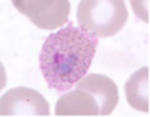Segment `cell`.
<instances>
[{"label": "cell", "instance_id": "cell-1", "mask_svg": "<svg viewBox=\"0 0 150 117\" xmlns=\"http://www.w3.org/2000/svg\"><path fill=\"white\" fill-rule=\"evenodd\" d=\"M98 39L69 23L50 35L39 53V69L50 89L71 90L87 71L96 54Z\"/></svg>", "mask_w": 150, "mask_h": 117}, {"label": "cell", "instance_id": "cell-2", "mask_svg": "<svg viewBox=\"0 0 150 117\" xmlns=\"http://www.w3.org/2000/svg\"><path fill=\"white\" fill-rule=\"evenodd\" d=\"M78 27L96 39L117 35L128 21L123 0H83L77 11Z\"/></svg>", "mask_w": 150, "mask_h": 117}, {"label": "cell", "instance_id": "cell-3", "mask_svg": "<svg viewBox=\"0 0 150 117\" xmlns=\"http://www.w3.org/2000/svg\"><path fill=\"white\" fill-rule=\"evenodd\" d=\"M14 6L36 27L54 30L68 23L71 3L68 0H15Z\"/></svg>", "mask_w": 150, "mask_h": 117}, {"label": "cell", "instance_id": "cell-4", "mask_svg": "<svg viewBox=\"0 0 150 117\" xmlns=\"http://www.w3.org/2000/svg\"><path fill=\"white\" fill-rule=\"evenodd\" d=\"M0 116L5 117H47L50 116V104L33 89L15 87L2 95Z\"/></svg>", "mask_w": 150, "mask_h": 117}, {"label": "cell", "instance_id": "cell-5", "mask_svg": "<svg viewBox=\"0 0 150 117\" xmlns=\"http://www.w3.org/2000/svg\"><path fill=\"white\" fill-rule=\"evenodd\" d=\"M75 89H81L95 96L99 107V116H108L114 111L119 102V92L116 83L101 74H89L84 75L75 84Z\"/></svg>", "mask_w": 150, "mask_h": 117}, {"label": "cell", "instance_id": "cell-6", "mask_svg": "<svg viewBox=\"0 0 150 117\" xmlns=\"http://www.w3.org/2000/svg\"><path fill=\"white\" fill-rule=\"evenodd\" d=\"M56 116H99L98 101L81 89L63 95L56 104Z\"/></svg>", "mask_w": 150, "mask_h": 117}, {"label": "cell", "instance_id": "cell-7", "mask_svg": "<svg viewBox=\"0 0 150 117\" xmlns=\"http://www.w3.org/2000/svg\"><path fill=\"white\" fill-rule=\"evenodd\" d=\"M149 74L150 69L149 66H143L138 71H135L129 80L125 84V93H126V99L129 105L138 111L149 113L150 110V102H149Z\"/></svg>", "mask_w": 150, "mask_h": 117}]
</instances>
